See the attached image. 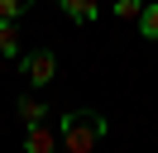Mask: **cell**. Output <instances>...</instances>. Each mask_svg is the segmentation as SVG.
Listing matches in <instances>:
<instances>
[{
  "mask_svg": "<svg viewBox=\"0 0 158 153\" xmlns=\"http://www.w3.org/2000/svg\"><path fill=\"white\" fill-rule=\"evenodd\" d=\"M106 129H110V124L101 120L96 110H67L58 120V139H62L67 153H91L101 139H106Z\"/></svg>",
  "mask_w": 158,
  "mask_h": 153,
  "instance_id": "6da1fadb",
  "label": "cell"
},
{
  "mask_svg": "<svg viewBox=\"0 0 158 153\" xmlns=\"http://www.w3.org/2000/svg\"><path fill=\"white\" fill-rule=\"evenodd\" d=\"M19 72H24V81H29L34 91H43V86L58 76V57H53V48H34V53H24V57H19Z\"/></svg>",
  "mask_w": 158,
  "mask_h": 153,
  "instance_id": "7a4b0ae2",
  "label": "cell"
},
{
  "mask_svg": "<svg viewBox=\"0 0 158 153\" xmlns=\"http://www.w3.org/2000/svg\"><path fill=\"white\" fill-rule=\"evenodd\" d=\"M58 148H62V139L48 124H29L24 129V153H58Z\"/></svg>",
  "mask_w": 158,
  "mask_h": 153,
  "instance_id": "3957f363",
  "label": "cell"
},
{
  "mask_svg": "<svg viewBox=\"0 0 158 153\" xmlns=\"http://www.w3.org/2000/svg\"><path fill=\"white\" fill-rule=\"evenodd\" d=\"M0 57H24V43H19V19H0Z\"/></svg>",
  "mask_w": 158,
  "mask_h": 153,
  "instance_id": "277c9868",
  "label": "cell"
},
{
  "mask_svg": "<svg viewBox=\"0 0 158 153\" xmlns=\"http://www.w3.org/2000/svg\"><path fill=\"white\" fill-rule=\"evenodd\" d=\"M15 115H19L24 129H29V124H43V120H48V105H43L39 96H19V101H15Z\"/></svg>",
  "mask_w": 158,
  "mask_h": 153,
  "instance_id": "5b68a950",
  "label": "cell"
},
{
  "mask_svg": "<svg viewBox=\"0 0 158 153\" xmlns=\"http://www.w3.org/2000/svg\"><path fill=\"white\" fill-rule=\"evenodd\" d=\"M72 24H96V0H58Z\"/></svg>",
  "mask_w": 158,
  "mask_h": 153,
  "instance_id": "8992f818",
  "label": "cell"
},
{
  "mask_svg": "<svg viewBox=\"0 0 158 153\" xmlns=\"http://www.w3.org/2000/svg\"><path fill=\"white\" fill-rule=\"evenodd\" d=\"M139 34H144L148 43H158V5H144V14H139Z\"/></svg>",
  "mask_w": 158,
  "mask_h": 153,
  "instance_id": "52a82bcc",
  "label": "cell"
},
{
  "mask_svg": "<svg viewBox=\"0 0 158 153\" xmlns=\"http://www.w3.org/2000/svg\"><path fill=\"white\" fill-rule=\"evenodd\" d=\"M29 5H34V0H0V19H19V14H29Z\"/></svg>",
  "mask_w": 158,
  "mask_h": 153,
  "instance_id": "ba28073f",
  "label": "cell"
},
{
  "mask_svg": "<svg viewBox=\"0 0 158 153\" xmlns=\"http://www.w3.org/2000/svg\"><path fill=\"white\" fill-rule=\"evenodd\" d=\"M115 14L120 19H139L144 14V0H115Z\"/></svg>",
  "mask_w": 158,
  "mask_h": 153,
  "instance_id": "9c48e42d",
  "label": "cell"
}]
</instances>
